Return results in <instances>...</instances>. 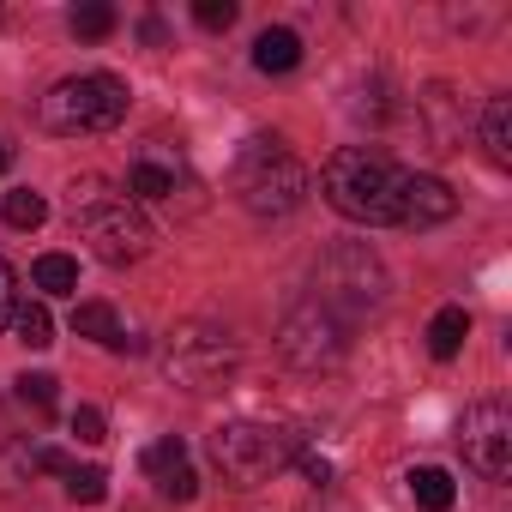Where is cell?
Instances as JSON below:
<instances>
[{
  "mask_svg": "<svg viewBox=\"0 0 512 512\" xmlns=\"http://www.w3.org/2000/svg\"><path fill=\"white\" fill-rule=\"evenodd\" d=\"M404 175L392 157L368 151V145H344L326 157L320 169V193L338 217L350 223H398V193H404Z\"/></svg>",
  "mask_w": 512,
  "mask_h": 512,
  "instance_id": "6da1fadb",
  "label": "cell"
},
{
  "mask_svg": "<svg viewBox=\"0 0 512 512\" xmlns=\"http://www.w3.org/2000/svg\"><path fill=\"white\" fill-rule=\"evenodd\" d=\"M229 181H235V199H241L253 217H266V223L302 211V199H308V169L296 163V151H290L278 133H253V139L235 151Z\"/></svg>",
  "mask_w": 512,
  "mask_h": 512,
  "instance_id": "7a4b0ae2",
  "label": "cell"
},
{
  "mask_svg": "<svg viewBox=\"0 0 512 512\" xmlns=\"http://www.w3.org/2000/svg\"><path fill=\"white\" fill-rule=\"evenodd\" d=\"M73 229L91 241V253H97L103 266H133V260H145V253H151L145 211L127 193H115L109 181H97V175L73 187Z\"/></svg>",
  "mask_w": 512,
  "mask_h": 512,
  "instance_id": "3957f363",
  "label": "cell"
},
{
  "mask_svg": "<svg viewBox=\"0 0 512 512\" xmlns=\"http://www.w3.org/2000/svg\"><path fill=\"white\" fill-rule=\"evenodd\" d=\"M157 362H163V380H169V386L205 398V392H217V386L235 380V368H241V338H235L223 320H181V326L163 338Z\"/></svg>",
  "mask_w": 512,
  "mask_h": 512,
  "instance_id": "277c9868",
  "label": "cell"
},
{
  "mask_svg": "<svg viewBox=\"0 0 512 512\" xmlns=\"http://www.w3.org/2000/svg\"><path fill=\"white\" fill-rule=\"evenodd\" d=\"M302 458V428L290 422H223L211 434V464L229 488H260Z\"/></svg>",
  "mask_w": 512,
  "mask_h": 512,
  "instance_id": "5b68a950",
  "label": "cell"
},
{
  "mask_svg": "<svg viewBox=\"0 0 512 512\" xmlns=\"http://www.w3.org/2000/svg\"><path fill=\"white\" fill-rule=\"evenodd\" d=\"M37 121L55 139L109 133V127L127 121V79H115V73H73V79H61V85L43 91Z\"/></svg>",
  "mask_w": 512,
  "mask_h": 512,
  "instance_id": "8992f818",
  "label": "cell"
},
{
  "mask_svg": "<svg viewBox=\"0 0 512 512\" xmlns=\"http://www.w3.org/2000/svg\"><path fill=\"white\" fill-rule=\"evenodd\" d=\"M386 290H392V278L380 266V253L368 241H338L320 260V296L314 302L332 314H368L386 302Z\"/></svg>",
  "mask_w": 512,
  "mask_h": 512,
  "instance_id": "52a82bcc",
  "label": "cell"
},
{
  "mask_svg": "<svg viewBox=\"0 0 512 512\" xmlns=\"http://www.w3.org/2000/svg\"><path fill=\"white\" fill-rule=\"evenodd\" d=\"M344 350H350L344 320H338L332 308H320V302L290 308V314H284V326H278V356H284L290 368H302V374L338 368V362H344Z\"/></svg>",
  "mask_w": 512,
  "mask_h": 512,
  "instance_id": "ba28073f",
  "label": "cell"
},
{
  "mask_svg": "<svg viewBox=\"0 0 512 512\" xmlns=\"http://www.w3.org/2000/svg\"><path fill=\"white\" fill-rule=\"evenodd\" d=\"M464 464L488 482H506L512 476V410L500 398H482L464 410Z\"/></svg>",
  "mask_w": 512,
  "mask_h": 512,
  "instance_id": "9c48e42d",
  "label": "cell"
},
{
  "mask_svg": "<svg viewBox=\"0 0 512 512\" xmlns=\"http://www.w3.org/2000/svg\"><path fill=\"white\" fill-rule=\"evenodd\" d=\"M181 187H187L181 151L163 145V139H145V145L133 151V163H127V199H133V205H163V199H175Z\"/></svg>",
  "mask_w": 512,
  "mask_h": 512,
  "instance_id": "30bf717a",
  "label": "cell"
},
{
  "mask_svg": "<svg viewBox=\"0 0 512 512\" xmlns=\"http://www.w3.org/2000/svg\"><path fill=\"white\" fill-rule=\"evenodd\" d=\"M416 121H422V133H428L434 151H458L464 133H470V109H464V97L452 85H428L416 97Z\"/></svg>",
  "mask_w": 512,
  "mask_h": 512,
  "instance_id": "8fae6325",
  "label": "cell"
},
{
  "mask_svg": "<svg viewBox=\"0 0 512 512\" xmlns=\"http://www.w3.org/2000/svg\"><path fill=\"white\" fill-rule=\"evenodd\" d=\"M452 211H458V193H452L440 175H404V193H398V229H440Z\"/></svg>",
  "mask_w": 512,
  "mask_h": 512,
  "instance_id": "7c38bea8",
  "label": "cell"
},
{
  "mask_svg": "<svg viewBox=\"0 0 512 512\" xmlns=\"http://www.w3.org/2000/svg\"><path fill=\"white\" fill-rule=\"evenodd\" d=\"M253 67H260V73H296L302 67V37L296 31H284V25H272V31H260V37H253Z\"/></svg>",
  "mask_w": 512,
  "mask_h": 512,
  "instance_id": "4fadbf2b",
  "label": "cell"
},
{
  "mask_svg": "<svg viewBox=\"0 0 512 512\" xmlns=\"http://www.w3.org/2000/svg\"><path fill=\"white\" fill-rule=\"evenodd\" d=\"M482 151H488L494 169H512V103L506 97H494L482 109Z\"/></svg>",
  "mask_w": 512,
  "mask_h": 512,
  "instance_id": "5bb4252c",
  "label": "cell"
},
{
  "mask_svg": "<svg viewBox=\"0 0 512 512\" xmlns=\"http://www.w3.org/2000/svg\"><path fill=\"white\" fill-rule=\"evenodd\" d=\"M464 338H470V314H464V308H440V314L428 320V350H434V362H452V356L464 350Z\"/></svg>",
  "mask_w": 512,
  "mask_h": 512,
  "instance_id": "9a60e30c",
  "label": "cell"
},
{
  "mask_svg": "<svg viewBox=\"0 0 512 512\" xmlns=\"http://www.w3.org/2000/svg\"><path fill=\"white\" fill-rule=\"evenodd\" d=\"M410 500H416L422 512H452L458 488H452V476H446L440 464H422V470H410Z\"/></svg>",
  "mask_w": 512,
  "mask_h": 512,
  "instance_id": "2e32d148",
  "label": "cell"
},
{
  "mask_svg": "<svg viewBox=\"0 0 512 512\" xmlns=\"http://www.w3.org/2000/svg\"><path fill=\"white\" fill-rule=\"evenodd\" d=\"M73 332H79V338H91V344H103V350H115V344H121V320H115V308H109V302H79V308H73Z\"/></svg>",
  "mask_w": 512,
  "mask_h": 512,
  "instance_id": "e0dca14e",
  "label": "cell"
},
{
  "mask_svg": "<svg viewBox=\"0 0 512 512\" xmlns=\"http://www.w3.org/2000/svg\"><path fill=\"white\" fill-rule=\"evenodd\" d=\"M31 278H37L43 296H73L79 290V260H73V253H43Z\"/></svg>",
  "mask_w": 512,
  "mask_h": 512,
  "instance_id": "ac0fdd59",
  "label": "cell"
},
{
  "mask_svg": "<svg viewBox=\"0 0 512 512\" xmlns=\"http://www.w3.org/2000/svg\"><path fill=\"white\" fill-rule=\"evenodd\" d=\"M13 332H19V344H31V350H49V344H55V320H49L43 302H19V308H13Z\"/></svg>",
  "mask_w": 512,
  "mask_h": 512,
  "instance_id": "d6986e66",
  "label": "cell"
},
{
  "mask_svg": "<svg viewBox=\"0 0 512 512\" xmlns=\"http://www.w3.org/2000/svg\"><path fill=\"white\" fill-rule=\"evenodd\" d=\"M13 398H19V410H31L37 422H49V416H55V374H25V380H13Z\"/></svg>",
  "mask_w": 512,
  "mask_h": 512,
  "instance_id": "ffe728a7",
  "label": "cell"
},
{
  "mask_svg": "<svg viewBox=\"0 0 512 512\" xmlns=\"http://www.w3.org/2000/svg\"><path fill=\"white\" fill-rule=\"evenodd\" d=\"M0 211H7V223H13V229H37V223L49 217V199H43V193H31V187H13Z\"/></svg>",
  "mask_w": 512,
  "mask_h": 512,
  "instance_id": "44dd1931",
  "label": "cell"
},
{
  "mask_svg": "<svg viewBox=\"0 0 512 512\" xmlns=\"http://www.w3.org/2000/svg\"><path fill=\"white\" fill-rule=\"evenodd\" d=\"M139 464H145V476L157 482V476H169L175 464H187V440H181V434H163V440H151V446H145V458H139Z\"/></svg>",
  "mask_w": 512,
  "mask_h": 512,
  "instance_id": "7402d4cb",
  "label": "cell"
},
{
  "mask_svg": "<svg viewBox=\"0 0 512 512\" xmlns=\"http://www.w3.org/2000/svg\"><path fill=\"white\" fill-rule=\"evenodd\" d=\"M115 25H121V19H115V7H109V0H85V7L73 13V31H79L85 43H103Z\"/></svg>",
  "mask_w": 512,
  "mask_h": 512,
  "instance_id": "603a6c76",
  "label": "cell"
},
{
  "mask_svg": "<svg viewBox=\"0 0 512 512\" xmlns=\"http://www.w3.org/2000/svg\"><path fill=\"white\" fill-rule=\"evenodd\" d=\"M67 494H73V500H79V506H97V500H103V494H109V476H103V470H97V464H85V470H79V464H73V470H67Z\"/></svg>",
  "mask_w": 512,
  "mask_h": 512,
  "instance_id": "cb8c5ba5",
  "label": "cell"
},
{
  "mask_svg": "<svg viewBox=\"0 0 512 512\" xmlns=\"http://www.w3.org/2000/svg\"><path fill=\"white\" fill-rule=\"evenodd\" d=\"M235 13H241L235 0H199V7H193V19H199L205 31H229V25H235Z\"/></svg>",
  "mask_w": 512,
  "mask_h": 512,
  "instance_id": "d4e9b609",
  "label": "cell"
},
{
  "mask_svg": "<svg viewBox=\"0 0 512 512\" xmlns=\"http://www.w3.org/2000/svg\"><path fill=\"white\" fill-rule=\"evenodd\" d=\"M157 488H163L169 500H193V494H199V470H193V464H175L169 476H157Z\"/></svg>",
  "mask_w": 512,
  "mask_h": 512,
  "instance_id": "484cf974",
  "label": "cell"
},
{
  "mask_svg": "<svg viewBox=\"0 0 512 512\" xmlns=\"http://www.w3.org/2000/svg\"><path fill=\"white\" fill-rule=\"evenodd\" d=\"M73 434H79L85 446H103V440H109V434H103V410H97V404H79V410H73Z\"/></svg>",
  "mask_w": 512,
  "mask_h": 512,
  "instance_id": "4316f807",
  "label": "cell"
},
{
  "mask_svg": "<svg viewBox=\"0 0 512 512\" xmlns=\"http://www.w3.org/2000/svg\"><path fill=\"white\" fill-rule=\"evenodd\" d=\"M13 308H19V278H13V266L0 260V326L13 320Z\"/></svg>",
  "mask_w": 512,
  "mask_h": 512,
  "instance_id": "83f0119b",
  "label": "cell"
},
{
  "mask_svg": "<svg viewBox=\"0 0 512 512\" xmlns=\"http://www.w3.org/2000/svg\"><path fill=\"white\" fill-rule=\"evenodd\" d=\"M296 464H302V476H308V482H314V488H326V482H332V464H326V458H320V452H302V458H296Z\"/></svg>",
  "mask_w": 512,
  "mask_h": 512,
  "instance_id": "f1b7e54d",
  "label": "cell"
},
{
  "mask_svg": "<svg viewBox=\"0 0 512 512\" xmlns=\"http://www.w3.org/2000/svg\"><path fill=\"white\" fill-rule=\"evenodd\" d=\"M7 163H13V151H7V145H0V175H7Z\"/></svg>",
  "mask_w": 512,
  "mask_h": 512,
  "instance_id": "f546056e",
  "label": "cell"
},
{
  "mask_svg": "<svg viewBox=\"0 0 512 512\" xmlns=\"http://www.w3.org/2000/svg\"><path fill=\"white\" fill-rule=\"evenodd\" d=\"M0 25H7V7H0Z\"/></svg>",
  "mask_w": 512,
  "mask_h": 512,
  "instance_id": "4dcf8cb0",
  "label": "cell"
}]
</instances>
